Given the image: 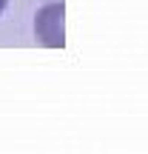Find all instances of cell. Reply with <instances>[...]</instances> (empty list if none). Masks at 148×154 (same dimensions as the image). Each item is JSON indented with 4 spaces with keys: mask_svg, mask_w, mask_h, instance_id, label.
Wrapping results in <instances>:
<instances>
[{
    "mask_svg": "<svg viewBox=\"0 0 148 154\" xmlns=\"http://www.w3.org/2000/svg\"><path fill=\"white\" fill-rule=\"evenodd\" d=\"M34 37L46 49L66 46V3H43L34 11Z\"/></svg>",
    "mask_w": 148,
    "mask_h": 154,
    "instance_id": "6da1fadb",
    "label": "cell"
},
{
    "mask_svg": "<svg viewBox=\"0 0 148 154\" xmlns=\"http://www.w3.org/2000/svg\"><path fill=\"white\" fill-rule=\"evenodd\" d=\"M6 3H9V0H0V14H3V9H6Z\"/></svg>",
    "mask_w": 148,
    "mask_h": 154,
    "instance_id": "7a4b0ae2",
    "label": "cell"
}]
</instances>
